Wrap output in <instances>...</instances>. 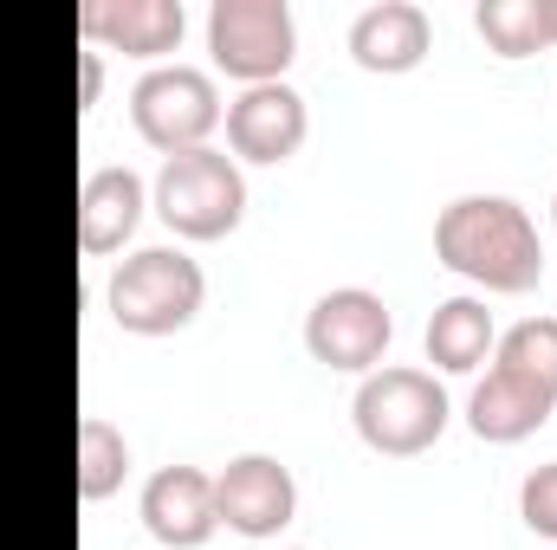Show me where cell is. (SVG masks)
<instances>
[{
    "label": "cell",
    "instance_id": "cell-6",
    "mask_svg": "<svg viewBox=\"0 0 557 550\" xmlns=\"http://www.w3.org/2000/svg\"><path fill=\"white\" fill-rule=\"evenodd\" d=\"M208 52L227 78H240V91L273 85L298 59V20L285 0H214L208 7Z\"/></svg>",
    "mask_w": 557,
    "mask_h": 550
},
{
    "label": "cell",
    "instance_id": "cell-15",
    "mask_svg": "<svg viewBox=\"0 0 557 550\" xmlns=\"http://www.w3.org/2000/svg\"><path fill=\"white\" fill-rule=\"evenodd\" d=\"M421 343H428V363H434L441 376H473V370L499 350V324H493L486 298L460 291V298H441V304H434Z\"/></svg>",
    "mask_w": 557,
    "mask_h": 550
},
{
    "label": "cell",
    "instance_id": "cell-16",
    "mask_svg": "<svg viewBox=\"0 0 557 550\" xmlns=\"http://www.w3.org/2000/svg\"><path fill=\"white\" fill-rule=\"evenodd\" d=\"M131 479V440L117 421L104 414H85L78 421V499L85 505H104L111 492H124Z\"/></svg>",
    "mask_w": 557,
    "mask_h": 550
},
{
    "label": "cell",
    "instance_id": "cell-20",
    "mask_svg": "<svg viewBox=\"0 0 557 550\" xmlns=\"http://www.w3.org/2000/svg\"><path fill=\"white\" fill-rule=\"evenodd\" d=\"M98 98H104V52L85 46L78 52V111H98Z\"/></svg>",
    "mask_w": 557,
    "mask_h": 550
},
{
    "label": "cell",
    "instance_id": "cell-14",
    "mask_svg": "<svg viewBox=\"0 0 557 550\" xmlns=\"http://www.w3.org/2000/svg\"><path fill=\"white\" fill-rule=\"evenodd\" d=\"M557 414V396L532 389L525 376H506V370H486L467 396V427L486 440V447H519L532 440L545 421Z\"/></svg>",
    "mask_w": 557,
    "mask_h": 550
},
{
    "label": "cell",
    "instance_id": "cell-7",
    "mask_svg": "<svg viewBox=\"0 0 557 550\" xmlns=\"http://www.w3.org/2000/svg\"><path fill=\"white\" fill-rule=\"evenodd\" d=\"M389 337H396V317H389V304L370 285H331L305 311V350H311V363L344 370V376L383 370Z\"/></svg>",
    "mask_w": 557,
    "mask_h": 550
},
{
    "label": "cell",
    "instance_id": "cell-17",
    "mask_svg": "<svg viewBox=\"0 0 557 550\" xmlns=\"http://www.w3.org/2000/svg\"><path fill=\"white\" fill-rule=\"evenodd\" d=\"M493 370H506V376H525L532 389L557 396V317H519L512 330H499Z\"/></svg>",
    "mask_w": 557,
    "mask_h": 550
},
{
    "label": "cell",
    "instance_id": "cell-5",
    "mask_svg": "<svg viewBox=\"0 0 557 550\" xmlns=\"http://www.w3.org/2000/svg\"><path fill=\"white\" fill-rule=\"evenodd\" d=\"M131 117H137V137L162 155H182V149H208V137L221 130V85L214 72L201 65H149L137 85H131Z\"/></svg>",
    "mask_w": 557,
    "mask_h": 550
},
{
    "label": "cell",
    "instance_id": "cell-22",
    "mask_svg": "<svg viewBox=\"0 0 557 550\" xmlns=\"http://www.w3.org/2000/svg\"><path fill=\"white\" fill-rule=\"evenodd\" d=\"M552 221H557V195H552Z\"/></svg>",
    "mask_w": 557,
    "mask_h": 550
},
{
    "label": "cell",
    "instance_id": "cell-9",
    "mask_svg": "<svg viewBox=\"0 0 557 550\" xmlns=\"http://www.w3.org/2000/svg\"><path fill=\"white\" fill-rule=\"evenodd\" d=\"M227 155L234 162H260V168H278L292 162L305 137H311V111H305V91L298 85H247L234 104H227Z\"/></svg>",
    "mask_w": 557,
    "mask_h": 550
},
{
    "label": "cell",
    "instance_id": "cell-19",
    "mask_svg": "<svg viewBox=\"0 0 557 550\" xmlns=\"http://www.w3.org/2000/svg\"><path fill=\"white\" fill-rule=\"evenodd\" d=\"M519 518H525V532H539V538L557 545V460L532 466L519 479Z\"/></svg>",
    "mask_w": 557,
    "mask_h": 550
},
{
    "label": "cell",
    "instance_id": "cell-12",
    "mask_svg": "<svg viewBox=\"0 0 557 550\" xmlns=\"http://www.w3.org/2000/svg\"><path fill=\"white\" fill-rule=\"evenodd\" d=\"M434 52V20L421 0H370L357 20H350V59L363 72H416L421 59Z\"/></svg>",
    "mask_w": 557,
    "mask_h": 550
},
{
    "label": "cell",
    "instance_id": "cell-21",
    "mask_svg": "<svg viewBox=\"0 0 557 550\" xmlns=\"http://www.w3.org/2000/svg\"><path fill=\"white\" fill-rule=\"evenodd\" d=\"M545 39L557 46V0H545Z\"/></svg>",
    "mask_w": 557,
    "mask_h": 550
},
{
    "label": "cell",
    "instance_id": "cell-8",
    "mask_svg": "<svg viewBox=\"0 0 557 550\" xmlns=\"http://www.w3.org/2000/svg\"><path fill=\"white\" fill-rule=\"evenodd\" d=\"M214 512L240 538H278L298 518V479L273 453H234L214 473Z\"/></svg>",
    "mask_w": 557,
    "mask_h": 550
},
{
    "label": "cell",
    "instance_id": "cell-23",
    "mask_svg": "<svg viewBox=\"0 0 557 550\" xmlns=\"http://www.w3.org/2000/svg\"><path fill=\"white\" fill-rule=\"evenodd\" d=\"M285 550H305V545H285Z\"/></svg>",
    "mask_w": 557,
    "mask_h": 550
},
{
    "label": "cell",
    "instance_id": "cell-10",
    "mask_svg": "<svg viewBox=\"0 0 557 550\" xmlns=\"http://www.w3.org/2000/svg\"><path fill=\"white\" fill-rule=\"evenodd\" d=\"M143 532L162 550H201L221 532V512H214V473L201 466H156L143 479Z\"/></svg>",
    "mask_w": 557,
    "mask_h": 550
},
{
    "label": "cell",
    "instance_id": "cell-2",
    "mask_svg": "<svg viewBox=\"0 0 557 550\" xmlns=\"http://www.w3.org/2000/svg\"><path fill=\"white\" fill-rule=\"evenodd\" d=\"M350 421H357V440L383 460H416L428 453L447 421H454V402L447 389L434 383V370H409V363H383L357 383L350 396Z\"/></svg>",
    "mask_w": 557,
    "mask_h": 550
},
{
    "label": "cell",
    "instance_id": "cell-13",
    "mask_svg": "<svg viewBox=\"0 0 557 550\" xmlns=\"http://www.w3.org/2000/svg\"><path fill=\"white\" fill-rule=\"evenodd\" d=\"M143 208H149V188H143L137 168H124V162L91 168L85 188H78V247H85L91 260L124 253V240L137 234Z\"/></svg>",
    "mask_w": 557,
    "mask_h": 550
},
{
    "label": "cell",
    "instance_id": "cell-3",
    "mask_svg": "<svg viewBox=\"0 0 557 550\" xmlns=\"http://www.w3.org/2000/svg\"><path fill=\"white\" fill-rule=\"evenodd\" d=\"M149 208L162 214V227L175 240H227L240 221H247V168L227 155V149H182V155H162L156 168V188H149Z\"/></svg>",
    "mask_w": 557,
    "mask_h": 550
},
{
    "label": "cell",
    "instance_id": "cell-11",
    "mask_svg": "<svg viewBox=\"0 0 557 550\" xmlns=\"http://www.w3.org/2000/svg\"><path fill=\"white\" fill-rule=\"evenodd\" d=\"M78 33L98 52H131L149 65H169V52L188 33V13H182V0H85Z\"/></svg>",
    "mask_w": 557,
    "mask_h": 550
},
{
    "label": "cell",
    "instance_id": "cell-4",
    "mask_svg": "<svg viewBox=\"0 0 557 550\" xmlns=\"http://www.w3.org/2000/svg\"><path fill=\"white\" fill-rule=\"evenodd\" d=\"M201 304H208V273L182 247H137L104 285V311L131 337H175L201 317Z\"/></svg>",
    "mask_w": 557,
    "mask_h": 550
},
{
    "label": "cell",
    "instance_id": "cell-18",
    "mask_svg": "<svg viewBox=\"0 0 557 550\" xmlns=\"http://www.w3.org/2000/svg\"><path fill=\"white\" fill-rule=\"evenodd\" d=\"M473 26L480 39L499 52V59H532L545 52V0H480L473 7Z\"/></svg>",
    "mask_w": 557,
    "mask_h": 550
},
{
    "label": "cell",
    "instance_id": "cell-1",
    "mask_svg": "<svg viewBox=\"0 0 557 550\" xmlns=\"http://www.w3.org/2000/svg\"><path fill=\"white\" fill-rule=\"evenodd\" d=\"M434 260L480 291L519 298L545 278V240L512 195H454L434 214Z\"/></svg>",
    "mask_w": 557,
    "mask_h": 550
}]
</instances>
